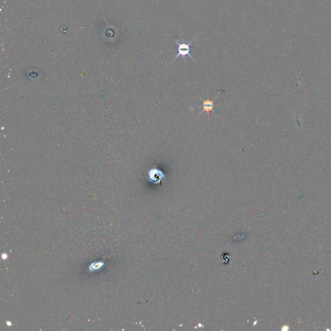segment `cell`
Returning a JSON list of instances; mask_svg holds the SVG:
<instances>
[{
    "instance_id": "obj_1",
    "label": "cell",
    "mask_w": 331,
    "mask_h": 331,
    "mask_svg": "<svg viewBox=\"0 0 331 331\" xmlns=\"http://www.w3.org/2000/svg\"><path fill=\"white\" fill-rule=\"evenodd\" d=\"M197 39V37L195 36V38H193L191 41H190L189 43H186V42H180L179 40H175L174 39L175 41V43L177 44V49H175V51H177V54L176 55V57H175L172 61L170 62V64L173 63V62L177 58H178L179 57H182L184 59V61L185 62L186 61V57H187V56H188L189 57H190L191 59H193V60H195V58L192 57V56L190 54V52L191 50L193 49V48L191 47V43L195 41Z\"/></svg>"
},
{
    "instance_id": "obj_2",
    "label": "cell",
    "mask_w": 331,
    "mask_h": 331,
    "mask_svg": "<svg viewBox=\"0 0 331 331\" xmlns=\"http://www.w3.org/2000/svg\"><path fill=\"white\" fill-rule=\"evenodd\" d=\"M166 178L165 173L157 167V166L152 167L148 171L147 179L155 184H159L161 181L165 180Z\"/></svg>"
},
{
    "instance_id": "obj_3",
    "label": "cell",
    "mask_w": 331,
    "mask_h": 331,
    "mask_svg": "<svg viewBox=\"0 0 331 331\" xmlns=\"http://www.w3.org/2000/svg\"><path fill=\"white\" fill-rule=\"evenodd\" d=\"M219 94H220V92H219V95H217V97L215 98H214L213 100H210L209 96H208L207 99L206 100H203L201 98H200L201 99V100L203 101V104H202V105H201V107L203 108V110L201 112H200V113H199V115H197V116H199L200 115H201L203 113V112H206V113H207V115L208 119H209L210 111H213L214 113H215V111L214 110V107H215V106L218 105H215L214 104V101L219 97Z\"/></svg>"
},
{
    "instance_id": "obj_4",
    "label": "cell",
    "mask_w": 331,
    "mask_h": 331,
    "mask_svg": "<svg viewBox=\"0 0 331 331\" xmlns=\"http://www.w3.org/2000/svg\"><path fill=\"white\" fill-rule=\"evenodd\" d=\"M104 263H93L91 266H93V268H90V270H91L92 269L93 270H98V268H101L102 266H103Z\"/></svg>"
}]
</instances>
